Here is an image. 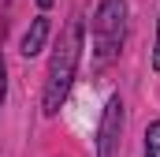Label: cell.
<instances>
[{
  "instance_id": "1",
  "label": "cell",
  "mask_w": 160,
  "mask_h": 157,
  "mask_svg": "<svg viewBox=\"0 0 160 157\" xmlns=\"http://www.w3.org/2000/svg\"><path fill=\"white\" fill-rule=\"evenodd\" d=\"M78 60H82V19H71L63 38H60V45H56V52H52V60H48L45 97H41L45 116H56L60 105L67 101V90H71L75 75H78Z\"/></svg>"
},
{
  "instance_id": "3",
  "label": "cell",
  "mask_w": 160,
  "mask_h": 157,
  "mask_svg": "<svg viewBox=\"0 0 160 157\" xmlns=\"http://www.w3.org/2000/svg\"><path fill=\"white\" fill-rule=\"evenodd\" d=\"M123 142V97L112 94L101 116V131H97V157H119Z\"/></svg>"
},
{
  "instance_id": "8",
  "label": "cell",
  "mask_w": 160,
  "mask_h": 157,
  "mask_svg": "<svg viewBox=\"0 0 160 157\" xmlns=\"http://www.w3.org/2000/svg\"><path fill=\"white\" fill-rule=\"evenodd\" d=\"M38 4H41V8H52V4H56V0H38Z\"/></svg>"
},
{
  "instance_id": "5",
  "label": "cell",
  "mask_w": 160,
  "mask_h": 157,
  "mask_svg": "<svg viewBox=\"0 0 160 157\" xmlns=\"http://www.w3.org/2000/svg\"><path fill=\"white\" fill-rule=\"evenodd\" d=\"M145 157H160V120L145 127Z\"/></svg>"
},
{
  "instance_id": "4",
  "label": "cell",
  "mask_w": 160,
  "mask_h": 157,
  "mask_svg": "<svg viewBox=\"0 0 160 157\" xmlns=\"http://www.w3.org/2000/svg\"><path fill=\"white\" fill-rule=\"evenodd\" d=\"M48 30H52V26H48V19L38 15V19L30 23V30L22 34V56H38L41 49H45V41H48Z\"/></svg>"
},
{
  "instance_id": "7",
  "label": "cell",
  "mask_w": 160,
  "mask_h": 157,
  "mask_svg": "<svg viewBox=\"0 0 160 157\" xmlns=\"http://www.w3.org/2000/svg\"><path fill=\"white\" fill-rule=\"evenodd\" d=\"M153 68L160 71V23H157V49H153Z\"/></svg>"
},
{
  "instance_id": "6",
  "label": "cell",
  "mask_w": 160,
  "mask_h": 157,
  "mask_svg": "<svg viewBox=\"0 0 160 157\" xmlns=\"http://www.w3.org/2000/svg\"><path fill=\"white\" fill-rule=\"evenodd\" d=\"M4 97H8V78H4V56H0V109H4Z\"/></svg>"
},
{
  "instance_id": "2",
  "label": "cell",
  "mask_w": 160,
  "mask_h": 157,
  "mask_svg": "<svg viewBox=\"0 0 160 157\" xmlns=\"http://www.w3.org/2000/svg\"><path fill=\"white\" fill-rule=\"evenodd\" d=\"M123 38H127V0H101V8L93 15V49H97V60L108 64L112 56H119Z\"/></svg>"
}]
</instances>
